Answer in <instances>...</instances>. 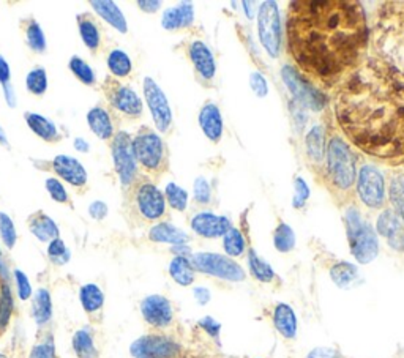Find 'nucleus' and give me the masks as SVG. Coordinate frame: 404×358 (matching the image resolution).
<instances>
[{"label": "nucleus", "mask_w": 404, "mask_h": 358, "mask_svg": "<svg viewBox=\"0 0 404 358\" xmlns=\"http://www.w3.org/2000/svg\"><path fill=\"white\" fill-rule=\"evenodd\" d=\"M335 114L363 153L404 166V71L379 59L363 62L336 92Z\"/></svg>", "instance_id": "1"}, {"label": "nucleus", "mask_w": 404, "mask_h": 358, "mask_svg": "<svg viewBox=\"0 0 404 358\" xmlns=\"http://www.w3.org/2000/svg\"><path fill=\"white\" fill-rule=\"evenodd\" d=\"M110 153H113V163L115 172L124 187H130L136 178L137 161L133 152V139L128 133L120 131L114 134L113 144H110Z\"/></svg>", "instance_id": "9"}, {"label": "nucleus", "mask_w": 404, "mask_h": 358, "mask_svg": "<svg viewBox=\"0 0 404 358\" xmlns=\"http://www.w3.org/2000/svg\"><path fill=\"white\" fill-rule=\"evenodd\" d=\"M390 202L395 214L404 223V174H396L390 183Z\"/></svg>", "instance_id": "40"}, {"label": "nucleus", "mask_w": 404, "mask_h": 358, "mask_svg": "<svg viewBox=\"0 0 404 358\" xmlns=\"http://www.w3.org/2000/svg\"><path fill=\"white\" fill-rule=\"evenodd\" d=\"M141 312L152 327L164 328L173 322V305L163 295H148L141 301Z\"/></svg>", "instance_id": "14"}, {"label": "nucleus", "mask_w": 404, "mask_h": 358, "mask_svg": "<svg viewBox=\"0 0 404 358\" xmlns=\"http://www.w3.org/2000/svg\"><path fill=\"white\" fill-rule=\"evenodd\" d=\"M15 278H16V284H18L19 299L21 300L30 299V295H32V286H30V283H29V278H27L21 270H16L15 272Z\"/></svg>", "instance_id": "51"}, {"label": "nucleus", "mask_w": 404, "mask_h": 358, "mask_svg": "<svg viewBox=\"0 0 404 358\" xmlns=\"http://www.w3.org/2000/svg\"><path fill=\"white\" fill-rule=\"evenodd\" d=\"M248 268H250V273L258 281L272 283L275 279V270L272 265H269L267 262L261 259L253 248L248 249Z\"/></svg>", "instance_id": "31"}, {"label": "nucleus", "mask_w": 404, "mask_h": 358, "mask_svg": "<svg viewBox=\"0 0 404 358\" xmlns=\"http://www.w3.org/2000/svg\"><path fill=\"white\" fill-rule=\"evenodd\" d=\"M273 245L280 253H289L296 246V234L286 223H280L273 232Z\"/></svg>", "instance_id": "36"}, {"label": "nucleus", "mask_w": 404, "mask_h": 358, "mask_svg": "<svg viewBox=\"0 0 404 358\" xmlns=\"http://www.w3.org/2000/svg\"><path fill=\"white\" fill-rule=\"evenodd\" d=\"M3 93H5V100H7V104L10 108H15L16 106V95H15V88L11 87V84H7L3 86Z\"/></svg>", "instance_id": "60"}, {"label": "nucleus", "mask_w": 404, "mask_h": 358, "mask_svg": "<svg viewBox=\"0 0 404 358\" xmlns=\"http://www.w3.org/2000/svg\"><path fill=\"white\" fill-rule=\"evenodd\" d=\"M169 275L179 286H191L195 283V268L185 256H175L169 264Z\"/></svg>", "instance_id": "28"}, {"label": "nucleus", "mask_w": 404, "mask_h": 358, "mask_svg": "<svg viewBox=\"0 0 404 358\" xmlns=\"http://www.w3.org/2000/svg\"><path fill=\"white\" fill-rule=\"evenodd\" d=\"M10 77H11V71H10V65L8 62L3 59V55L0 54V86H7L10 84Z\"/></svg>", "instance_id": "57"}, {"label": "nucleus", "mask_w": 404, "mask_h": 358, "mask_svg": "<svg viewBox=\"0 0 404 358\" xmlns=\"http://www.w3.org/2000/svg\"><path fill=\"white\" fill-rule=\"evenodd\" d=\"M250 87L251 91L254 92V95L259 98H265L269 93V86H267V81H265V77L261 75V73L258 71H253L250 75Z\"/></svg>", "instance_id": "50"}, {"label": "nucleus", "mask_w": 404, "mask_h": 358, "mask_svg": "<svg viewBox=\"0 0 404 358\" xmlns=\"http://www.w3.org/2000/svg\"><path fill=\"white\" fill-rule=\"evenodd\" d=\"M193 294H195V299L199 305H207L210 301V290L207 288H196L193 290Z\"/></svg>", "instance_id": "59"}, {"label": "nucleus", "mask_w": 404, "mask_h": 358, "mask_svg": "<svg viewBox=\"0 0 404 358\" xmlns=\"http://www.w3.org/2000/svg\"><path fill=\"white\" fill-rule=\"evenodd\" d=\"M29 229L40 242H52L59 238V227L51 216L43 211H37L29 218Z\"/></svg>", "instance_id": "23"}, {"label": "nucleus", "mask_w": 404, "mask_h": 358, "mask_svg": "<svg viewBox=\"0 0 404 358\" xmlns=\"http://www.w3.org/2000/svg\"><path fill=\"white\" fill-rule=\"evenodd\" d=\"M190 54V60L195 70L201 75L206 81H212L217 71V65H215L213 54L210 51L209 46L202 41H193L188 49Z\"/></svg>", "instance_id": "17"}, {"label": "nucleus", "mask_w": 404, "mask_h": 358, "mask_svg": "<svg viewBox=\"0 0 404 358\" xmlns=\"http://www.w3.org/2000/svg\"><path fill=\"white\" fill-rule=\"evenodd\" d=\"M77 27H79V35L86 46L90 49V51L98 49L102 38H99V30L95 22L92 21V18H88L87 15H79L77 16Z\"/></svg>", "instance_id": "32"}, {"label": "nucleus", "mask_w": 404, "mask_h": 358, "mask_svg": "<svg viewBox=\"0 0 404 358\" xmlns=\"http://www.w3.org/2000/svg\"><path fill=\"white\" fill-rule=\"evenodd\" d=\"M46 191L51 196L52 200L59 204H65L68 202V193L64 187V183L59 180V178H46Z\"/></svg>", "instance_id": "47"}, {"label": "nucleus", "mask_w": 404, "mask_h": 358, "mask_svg": "<svg viewBox=\"0 0 404 358\" xmlns=\"http://www.w3.org/2000/svg\"><path fill=\"white\" fill-rule=\"evenodd\" d=\"M52 169L64 182L73 187H84L87 183V171L79 161L70 155H57L52 160Z\"/></svg>", "instance_id": "16"}, {"label": "nucleus", "mask_w": 404, "mask_h": 358, "mask_svg": "<svg viewBox=\"0 0 404 358\" xmlns=\"http://www.w3.org/2000/svg\"><path fill=\"white\" fill-rule=\"evenodd\" d=\"M273 326L281 337L294 339L297 337V316L286 303H278L273 310Z\"/></svg>", "instance_id": "22"}, {"label": "nucleus", "mask_w": 404, "mask_h": 358, "mask_svg": "<svg viewBox=\"0 0 404 358\" xmlns=\"http://www.w3.org/2000/svg\"><path fill=\"white\" fill-rule=\"evenodd\" d=\"M0 256H2V253H0Z\"/></svg>", "instance_id": "64"}, {"label": "nucleus", "mask_w": 404, "mask_h": 358, "mask_svg": "<svg viewBox=\"0 0 404 358\" xmlns=\"http://www.w3.org/2000/svg\"><path fill=\"white\" fill-rule=\"evenodd\" d=\"M357 194L369 209H381L385 202V182L373 166H363L357 176Z\"/></svg>", "instance_id": "10"}, {"label": "nucleus", "mask_w": 404, "mask_h": 358, "mask_svg": "<svg viewBox=\"0 0 404 358\" xmlns=\"http://www.w3.org/2000/svg\"><path fill=\"white\" fill-rule=\"evenodd\" d=\"M195 21V8L190 2H184L174 8H168L162 16V26L166 30H179L190 27Z\"/></svg>", "instance_id": "20"}, {"label": "nucleus", "mask_w": 404, "mask_h": 358, "mask_svg": "<svg viewBox=\"0 0 404 358\" xmlns=\"http://www.w3.org/2000/svg\"><path fill=\"white\" fill-rule=\"evenodd\" d=\"M142 87L144 97H146V103L148 109H151L155 126H157L160 133H166L169 130L171 123H173V111H171L168 98H166L164 92L152 77H144Z\"/></svg>", "instance_id": "11"}, {"label": "nucleus", "mask_w": 404, "mask_h": 358, "mask_svg": "<svg viewBox=\"0 0 404 358\" xmlns=\"http://www.w3.org/2000/svg\"><path fill=\"white\" fill-rule=\"evenodd\" d=\"M30 358H55V350L51 343L37 344L30 352Z\"/></svg>", "instance_id": "55"}, {"label": "nucleus", "mask_w": 404, "mask_h": 358, "mask_svg": "<svg viewBox=\"0 0 404 358\" xmlns=\"http://www.w3.org/2000/svg\"><path fill=\"white\" fill-rule=\"evenodd\" d=\"M387 242H389V246L392 249L400 251V253H403V251H404V231H403V229H401V231L395 232L392 237L387 238Z\"/></svg>", "instance_id": "56"}, {"label": "nucleus", "mask_w": 404, "mask_h": 358, "mask_svg": "<svg viewBox=\"0 0 404 358\" xmlns=\"http://www.w3.org/2000/svg\"><path fill=\"white\" fill-rule=\"evenodd\" d=\"M90 7L93 11L102 18L106 21L110 27H114L115 30L120 33L128 32V24H126V18L122 13V10L117 7V3L109 2V0H92Z\"/></svg>", "instance_id": "21"}, {"label": "nucleus", "mask_w": 404, "mask_h": 358, "mask_svg": "<svg viewBox=\"0 0 404 358\" xmlns=\"http://www.w3.org/2000/svg\"><path fill=\"white\" fill-rule=\"evenodd\" d=\"M195 200L202 205L210 202V185L206 177H198L195 180Z\"/></svg>", "instance_id": "49"}, {"label": "nucleus", "mask_w": 404, "mask_h": 358, "mask_svg": "<svg viewBox=\"0 0 404 358\" xmlns=\"http://www.w3.org/2000/svg\"><path fill=\"white\" fill-rule=\"evenodd\" d=\"M307 358H345V355L335 348H314L308 352Z\"/></svg>", "instance_id": "52"}, {"label": "nucleus", "mask_w": 404, "mask_h": 358, "mask_svg": "<svg viewBox=\"0 0 404 358\" xmlns=\"http://www.w3.org/2000/svg\"><path fill=\"white\" fill-rule=\"evenodd\" d=\"M324 134H325L324 126L314 125L311 130L308 131L307 138H305L307 153L313 163H320V161H324V156H325V136Z\"/></svg>", "instance_id": "29"}, {"label": "nucleus", "mask_w": 404, "mask_h": 358, "mask_svg": "<svg viewBox=\"0 0 404 358\" xmlns=\"http://www.w3.org/2000/svg\"><path fill=\"white\" fill-rule=\"evenodd\" d=\"M110 103L122 114L128 117H140L142 114V102L133 88L117 86L110 95Z\"/></svg>", "instance_id": "18"}, {"label": "nucleus", "mask_w": 404, "mask_h": 358, "mask_svg": "<svg viewBox=\"0 0 404 358\" xmlns=\"http://www.w3.org/2000/svg\"><path fill=\"white\" fill-rule=\"evenodd\" d=\"M73 144H75V149L81 153H87L88 149H90V144H88L86 139H82V138H76Z\"/></svg>", "instance_id": "61"}, {"label": "nucleus", "mask_w": 404, "mask_h": 358, "mask_svg": "<svg viewBox=\"0 0 404 358\" xmlns=\"http://www.w3.org/2000/svg\"><path fill=\"white\" fill-rule=\"evenodd\" d=\"M26 40L32 51L44 53L46 51V38H44L43 29L37 21H30L26 27Z\"/></svg>", "instance_id": "42"}, {"label": "nucleus", "mask_w": 404, "mask_h": 358, "mask_svg": "<svg viewBox=\"0 0 404 358\" xmlns=\"http://www.w3.org/2000/svg\"><path fill=\"white\" fill-rule=\"evenodd\" d=\"M376 231L379 236L389 238L394 236L395 232L401 231V220L400 216L395 214V210L385 209L383 214L379 215L378 223H376Z\"/></svg>", "instance_id": "35"}, {"label": "nucleus", "mask_w": 404, "mask_h": 358, "mask_svg": "<svg viewBox=\"0 0 404 358\" xmlns=\"http://www.w3.org/2000/svg\"><path fill=\"white\" fill-rule=\"evenodd\" d=\"M48 254H49V259L57 265H64L70 261V251L60 238H55L52 240V242H49Z\"/></svg>", "instance_id": "46"}, {"label": "nucleus", "mask_w": 404, "mask_h": 358, "mask_svg": "<svg viewBox=\"0 0 404 358\" xmlns=\"http://www.w3.org/2000/svg\"><path fill=\"white\" fill-rule=\"evenodd\" d=\"M137 211L148 221L160 220L166 211L164 194L151 182H144L136 189L135 194Z\"/></svg>", "instance_id": "13"}, {"label": "nucleus", "mask_w": 404, "mask_h": 358, "mask_svg": "<svg viewBox=\"0 0 404 358\" xmlns=\"http://www.w3.org/2000/svg\"><path fill=\"white\" fill-rule=\"evenodd\" d=\"M281 77L298 104L311 111H320L325 106V98L311 82H308L296 68L286 65L281 70Z\"/></svg>", "instance_id": "8"}, {"label": "nucleus", "mask_w": 404, "mask_h": 358, "mask_svg": "<svg viewBox=\"0 0 404 358\" xmlns=\"http://www.w3.org/2000/svg\"><path fill=\"white\" fill-rule=\"evenodd\" d=\"M68 66L73 75L79 79L82 84H86V86H92V84H95L97 77H95V71L90 65L87 64L86 60H82L79 55H73V57L70 59L68 62Z\"/></svg>", "instance_id": "39"}, {"label": "nucleus", "mask_w": 404, "mask_h": 358, "mask_svg": "<svg viewBox=\"0 0 404 358\" xmlns=\"http://www.w3.org/2000/svg\"><path fill=\"white\" fill-rule=\"evenodd\" d=\"M0 237H2V242L7 248H13L16 245V240H18L13 220L7 214H3V211H0Z\"/></svg>", "instance_id": "45"}, {"label": "nucleus", "mask_w": 404, "mask_h": 358, "mask_svg": "<svg viewBox=\"0 0 404 358\" xmlns=\"http://www.w3.org/2000/svg\"><path fill=\"white\" fill-rule=\"evenodd\" d=\"M26 87L32 95H43L48 91V75L43 66H37L26 76Z\"/></svg>", "instance_id": "41"}, {"label": "nucleus", "mask_w": 404, "mask_h": 358, "mask_svg": "<svg viewBox=\"0 0 404 358\" xmlns=\"http://www.w3.org/2000/svg\"><path fill=\"white\" fill-rule=\"evenodd\" d=\"M108 68L117 77L128 76L133 70L130 55L122 49H113L108 55Z\"/></svg>", "instance_id": "33"}, {"label": "nucleus", "mask_w": 404, "mask_h": 358, "mask_svg": "<svg viewBox=\"0 0 404 358\" xmlns=\"http://www.w3.org/2000/svg\"><path fill=\"white\" fill-rule=\"evenodd\" d=\"M199 126L212 142H218L223 136V117L217 104L207 103L199 113Z\"/></svg>", "instance_id": "19"}, {"label": "nucleus", "mask_w": 404, "mask_h": 358, "mask_svg": "<svg viewBox=\"0 0 404 358\" xmlns=\"http://www.w3.org/2000/svg\"><path fill=\"white\" fill-rule=\"evenodd\" d=\"M0 144L5 145V147H8V139H7V136H5V131H3L2 126H0Z\"/></svg>", "instance_id": "62"}, {"label": "nucleus", "mask_w": 404, "mask_h": 358, "mask_svg": "<svg viewBox=\"0 0 404 358\" xmlns=\"http://www.w3.org/2000/svg\"><path fill=\"white\" fill-rule=\"evenodd\" d=\"M81 303L87 312H95L104 303V294L97 284H86L79 290Z\"/></svg>", "instance_id": "34"}, {"label": "nucleus", "mask_w": 404, "mask_h": 358, "mask_svg": "<svg viewBox=\"0 0 404 358\" xmlns=\"http://www.w3.org/2000/svg\"><path fill=\"white\" fill-rule=\"evenodd\" d=\"M368 44L363 7L346 0H298L287 16V48L298 68L334 82L354 70Z\"/></svg>", "instance_id": "2"}, {"label": "nucleus", "mask_w": 404, "mask_h": 358, "mask_svg": "<svg viewBox=\"0 0 404 358\" xmlns=\"http://www.w3.org/2000/svg\"><path fill=\"white\" fill-rule=\"evenodd\" d=\"M191 265L195 272L224 279L231 283H240L245 279V272L237 262L228 256L217 253H198L191 257Z\"/></svg>", "instance_id": "6"}, {"label": "nucleus", "mask_w": 404, "mask_h": 358, "mask_svg": "<svg viewBox=\"0 0 404 358\" xmlns=\"http://www.w3.org/2000/svg\"><path fill=\"white\" fill-rule=\"evenodd\" d=\"M73 349L76 352V355L79 358H97V355H98L90 333L86 332V330H79V332L75 333Z\"/></svg>", "instance_id": "37"}, {"label": "nucleus", "mask_w": 404, "mask_h": 358, "mask_svg": "<svg viewBox=\"0 0 404 358\" xmlns=\"http://www.w3.org/2000/svg\"><path fill=\"white\" fill-rule=\"evenodd\" d=\"M133 152L136 161L148 172L162 171L166 161V149L163 139L157 133L146 130L133 139Z\"/></svg>", "instance_id": "7"}, {"label": "nucleus", "mask_w": 404, "mask_h": 358, "mask_svg": "<svg viewBox=\"0 0 404 358\" xmlns=\"http://www.w3.org/2000/svg\"><path fill=\"white\" fill-rule=\"evenodd\" d=\"M327 174L338 191H351L357 180L356 156L340 136H334L327 145Z\"/></svg>", "instance_id": "4"}, {"label": "nucleus", "mask_w": 404, "mask_h": 358, "mask_svg": "<svg viewBox=\"0 0 404 358\" xmlns=\"http://www.w3.org/2000/svg\"><path fill=\"white\" fill-rule=\"evenodd\" d=\"M358 276H360V273H358L357 265L351 264V262L340 261L330 268L331 281H334L340 289L352 288L354 284L358 281Z\"/></svg>", "instance_id": "26"}, {"label": "nucleus", "mask_w": 404, "mask_h": 358, "mask_svg": "<svg viewBox=\"0 0 404 358\" xmlns=\"http://www.w3.org/2000/svg\"><path fill=\"white\" fill-rule=\"evenodd\" d=\"M32 312L38 326H43V323H46L51 319L52 301L51 294L46 289H38V292L35 294L32 301Z\"/></svg>", "instance_id": "30"}, {"label": "nucleus", "mask_w": 404, "mask_h": 358, "mask_svg": "<svg viewBox=\"0 0 404 358\" xmlns=\"http://www.w3.org/2000/svg\"><path fill=\"white\" fill-rule=\"evenodd\" d=\"M130 352L135 358H177L180 346L163 335H146L131 344Z\"/></svg>", "instance_id": "12"}, {"label": "nucleus", "mask_w": 404, "mask_h": 358, "mask_svg": "<svg viewBox=\"0 0 404 358\" xmlns=\"http://www.w3.org/2000/svg\"><path fill=\"white\" fill-rule=\"evenodd\" d=\"M148 238L157 243H169L175 246L186 245L188 240H190L184 231H180L179 227L171 225V223H158V225H155L151 229V232H148Z\"/></svg>", "instance_id": "24"}, {"label": "nucleus", "mask_w": 404, "mask_h": 358, "mask_svg": "<svg viewBox=\"0 0 404 358\" xmlns=\"http://www.w3.org/2000/svg\"><path fill=\"white\" fill-rule=\"evenodd\" d=\"M11 312H13V297L7 284H2L0 288V332L7 328Z\"/></svg>", "instance_id": "44"}, {"label": "nucleus", "mask_w": 404, "mask_h": 358, "mask_svg": "<svg viewBox=\"0 0 404 358\" xmlns=\"http://www.w3.org/2000/svg\"><path fill=\"white\" fill-rule=\"evenodd\" d=\"M164 199L168 200L169 205L173 207L174 210L184 211L188 205V193L186 189L180 188L179 185L175 183H168L164 189Z\"/></svg>", "instance_id": "43"}, {"label": "nucleus", "mask_w": 404, "mask_h": 358, "mask_svg": "<svg viewBox=\"0 0 404 358\" xmlns=\"http://www.w3.org/2000/svg\"><path fill=\"white\" fill-rule=\"evenodd\" d=\"M0 358H7V357H5V355H2V354H0Z\"/></svg>", "instance_id": "63"}, {"label": "nucleus", "mask_w": 404, "mask_h": 358, "mask_svg": "<svg viewBox=\"0 0 404 358\" xmlns=\"http://www.w3.org/2000/svg\"><path fill=\"white\" fill-rule=\"evenodd\" d=\"M231 221L226 216H218L215 214H209V211H202L193 216L191 229L198 236L204 238H217L223 237L226 232L229 231Z\"/></svg>", "instance_id": "15"}, {"label": "nucleus", "mask_w": 404, "mask_h": 358, "mask_svg": "<svg viewBox=\"0 0 404 358\" xmlns=\"http://www.w3.org/2000/svg\"><path fill=\"white\" fill-rule=\"evenodd\" d=\"M199 327L204 328V332H207L212 338H218L220 335V330H221V323L215 321L213 317H204L199 321Z\"/></svg>", "instance_id": "54"}, {"label": "nucleus", "mask_w": 404, "mask_h": 358, "mask_svg": "<svg viewBox=\"0 0 404 358\" xmlns=\"http://www.w3.org/2000/svg\"><path fill=\"white\" fill-rule=\"evenodd\" d=\"M137 7H140L142 11H146V13H155V11H158L160 7H162V2H158V0H140L137 2Z\"/></svg>", "instance_id": "58"}, {"label": "nucleus", "mask_w": 404, "mask_h": 358, "mask_svg": "<svg viewBox=\"0 0 404 358\" xmlns=\"http://www.w3.org/2000/svg\"><path fill=\"white\" fill-rule=\"evenodd\" d=\"M87 125L92 130V133L97 138L103 139V141L114 138V126L108 111L99 108V106H95V108H92L87 113Z\"/></svg>", "instance_id": "25"}, {"label": "nucleus", "mask_w": 404, "mask_h": 358, "mask_svg": "<svg viewBox=\"0 0 404 358\" xmlns=\"http://www.w3.org/2000/svg\"><path fill=\"white\" fill-rule=\"evenodd\" d=\"M346 232L351 253L360 264H369L379 254V242L373 226L362 218L356 207L346 211Z\"/></svg>", "instance_id": "3"}, {"label": "nucleus", "mask_w": 404, "mask_h": 358, "mask_svg": "<svg viewBox=\"0 0 404 358\" xmlns=\"http://www.w3.org/2000/svg\"><path fill=\"white\" fill-rule=\"evenodd\" d=\"M24 117H26L27 125H29L30 130L35 133L38 138H41L43 141H48V142L57 141L59 139L57 126H55L51 120L35 113H26Z\"/></svg>", "instance_id": "27"}, {"label": "nucleus", "mask_w": 404, "mask_h": 358, "mask_svg": "<svg viewBox=\"0 0 404 358\" xmlns=\"http://www.w3.org/2000/svg\"><path fill=\"white\" fill-rule=\"evenodd\" d=\"M258 33L259 40L265 51L272 59H276L281 53V41H283V33H281V19L280 10L276 2L267 0L262 2L258 8Z\"/></svg>", "instance_id": "5"}, {"label": "nucleus", "mask_w": 404, "mask_h": 358, "mask_svg": "<svg viewBox=\"0 0 404 358\" xmlns=\"http://www.w3.org/2000/svg\"><path fill=\"white\" fill-rule=\"evenodd\" d=\"M88 215H90L93 220L102 221L108 216V205L103 200H93V202L88 205Z\"/></svg>", "instance_id": "53"}, {"label": "nucleus", "mask_w": 404, "mask_h": 358, "mask_svg": "<svg viewBox=\"0 0 404 358\" xmlns=\"http://www.w3.org/2000/svg\"><path fill=\"white\" fill-rule=\"evenodd\" d=\"M309 198V188L307 182L302 177H296L294 180V199H292V207L294 209H303Z\"/></svg>", "instance_id": "48"}, {"label": "nucleus", "mask_w": 404, "mask_h": 358, "mask_svg": "<svg viewBox=\"0 0 404 358\" xmlns=\"http://www.w3.org/2000/svg\"><path fill=\"white\" fill-rule=\"evenodd\" d=\"M224 251L231 257H239L245 253V238L237 227H231L223 236Z\"/></svg>", "instance_id": "38"}]
</instances>
